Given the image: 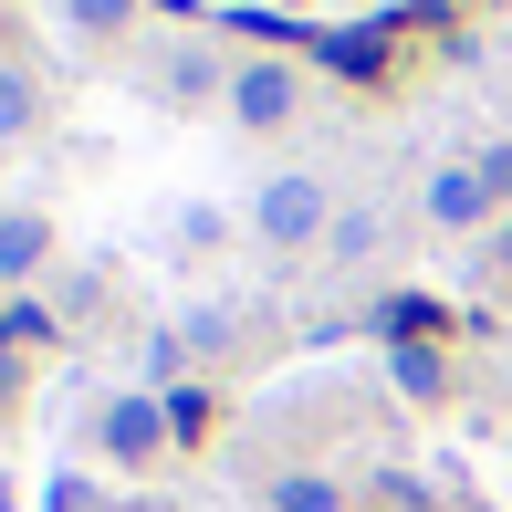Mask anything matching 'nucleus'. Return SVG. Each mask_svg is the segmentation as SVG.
<instances>
[{"instance_id":"obj_7","label":"nucleus","mask_w":512,"mask_h":512,"mask_svg":"<svg viewBox=\"0 0 512 512\" xmlns=\"http://www.w3.org/2000/svg\"><path fill=\"white\" fill-rule=\"evenodd\" d=\"M272 502H283V512H345V502H335V481H304V471H293Z\"/></svg>"},{"instance_id":"obj_12","label":"nucleus","mask_w":512,"mask_h":512,"mask_svg":"<svg viewBox=\"0 0 512 512\" xmlns=\"http://www.w3.org/2000/svg\"><path fill=\"white\" fill-rule=\"evenodd\" d=\"M502 262H512V230H502Z\"/></svg>"},{"instance_id":"obj_3","label":"nucleus","mask_w":512,"mask_h":512,"mask_svg":"<svg viewBox=\"0 0 512 512\" xmlns=\"http://www.w3.org/2000/svg\"><path fill=\"white\" fill-rule=\"evenodd\" d=\"M157 439H168V408H147V398H115L105 408V450L115 460H157Z\"/></svg>"},{"instance_id":"obj_6","label":"nucleus","mask_w":512,"mask_h":512,"mask_svg":"<svg viewBox=\"0 0 512 512\" xmlns=\"http://www.w3.org/2000/svg\"><path fill=\"white\" fill-rule=\"evenodd\" d=\"M398 387H408V398H439V356H429V345H398Z\"/></svg>"},{"instance_id":"obj_9","label":"nucleus","mask_w":512,"mask_h":512,"mask_svg":"<svg viewBox=\"0 0 512 512\" xmlns=\"http://www.w3.org/2000/svg\"><path fill=\"white\" fill-rule=\"evenodd\" d=\"M168 429H178V439L209 429V398H199V387H178V398H168Z\"/></svg>"},{"instance_id":"obj_8","label":"nucleus","mask_w":512,"mask_h":512,"mask_svg":"<svg viewBox=\"0 0 512 512\" xmlns=\"http://www.w3.org/2000/svg\"><path fill=\"white\" fill-rule=\"evenodd\" d=\"M32 126V74H0V136Z\"/></svg>"},{"instance_id":"obj_4","label":"nucleus","mask_w":512,"mask_h":512,"mask_svg":"<svg viewBox=\"0 0 512 512\" xmlns=\"http://www.w3.org/2000/svg\"><path fill=\"white\" fill-rule=\"evenodd\" d=\"M481 209H492V199H481V178H471V168H439V178H429V220H450V230H471Z\"/></svg>"},{"instance_id":"obj_5","label":"nucleus","mask_w":512,"mask_h":512,"mask_svg":"<svg viewBox=\"0 0 512 512\" xmlns=\"http://www.w3.org/2000/svg\"><path fill=\"white\" fill-rule=\"evenodd\" d=\"M42 241H53V220H42V209H21V220H0V283H21V272L42 262Z\"/></svg>"},{"instance_id":"obj_11","label":"nucleus","mask_w":512,"mask_h":512,"mask_svg":"<svg viewBox=\"0 0 512 512\" xmlns=\"http://www.w3.org/2000/svg\"><path fill=\"white\" fill-rule=\"evenodd\" d=\"M74 21H84V32H105V21H126V0H74Z\"/></svg>"},{"instance_id":"obj_10","label":"nucleus","mask_w":512,"mask_h":512,"mask_svg":"<svg viewBox=\"0 0 512 512\" xmlns=\"http://www.w3.org/2000/svg\"><path fill=\"white\" fill-rule=\"evenodd\" d=\"M471 178H481V199H512V147H492V157H481Z\"/></svg>"},{"instance_id":"obj_1","label":"nucleus","mask_w":512,"mask_h":512,"mask_svg":"<svg viewBox=\"0 0 512 512\" xmlns=\"http://www.w3.org/2000/svg\"><path fill=\"white\" fill-rule=\"evenodd\" d=\"M262 230H272V241H314V230H324V189H314V178H272V189H262Z\"/></svg>"},{"instance_id":"obj_2","label":"nucleus","mask_w":512,"mask_h":512,"mask_svg":"<svg viewBox=\"0 0 512 512\" xmlns=\"http://www.w3.org/2000/svg\"><path fill=\"white\" fill-rule=\"evenodd\" d=\"M230 115H241V126H283L293 115V74L283 63H251V74L230 84Z\"/></svg>"}]
</instances>
